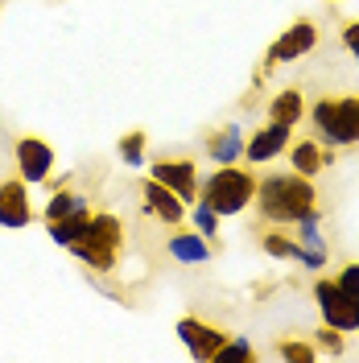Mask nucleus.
Masks as SVG:
<instances>
[{"mask_svg": "<svg viewBox=\"0 0 359 363\" xmlns=\"http://www.w3.org/2000/svg\"><path fill=\"white\" fill-rule=\"evenodd\" d=\"M256 211L265 223H277V227H289L297 223L306 211H314L318 203V190H314V178H302V174H265L256 178Z\"/></svg>", "mask_w": 359, "mask_h": 363, "instance_id": "obj_1", "label": "nucleus"}, {"mask_svg": "<svg viewBox=\"0 0 359 363\" xmlns=\"http://www.w3.org/2000/svg\"><path fill=\"white\" fill-rule=\"evenodd\" d=\"M314 136L326 149H351L359 145V95H322L310 108Z\"/></svg>", "mask_w": 359, "mask_h": 363, "instance_id": "obj_2", "label": "nucleus"}, {"mask_svg": "<svg viewBox=\"0 0 359 363\" xmlns=\"http://www.w3.org/2000/svg\"><path fill=\"white\" fill-rule=\"evenodd\" d=\"M199 199L219 219H227V215H244L248 206H252V199H256V178L248 174V169H240V165H219L215 174H206V182L199 186Z\"/></svg>", "mask_w": 359, "mask_h": 363, "instance_id": "obj_3", "label": "nucleus"}, {"mask_svg": "<svg viewBox=\"0 0 359 363\" xmlns=\"http://www.w3.org/2000/svg\"><path fill=\"white\" fill-rule=\"evenodd\" d=\"M314 301H318V314H322L326 326H335L343 335H359V297L355 294H343L331 277H318Z\"/></svg>", "mask_w": 359, "mask_h": 363, "instance_id": "obj_4", "label": "nucleus"}, {"mask_svg": "<svg viewBox=\"0 0 359 363\" xmlns=\"http://www.w3.org/2000/svg\"><path fill=\"white\" fill-rule=\"evenodd\" d=\"M318 45V25L314 21H293L277 42L269 45V54H265V67H285V62H302L306 54H314Z\"/></svg>", "mask_w": 359, "mask_h": 363, "instance_id": "obj_5", "label": "nucleus"}, {"mask_svg": "<svg viewBox=\"0 0 359 363\" xmlns=\"http://www.w3.org/2000/svg\"><path fill=\"white\" fill-rule=\"evenodd\" d=\"M149 178H158L161 186H170L182 203H199V165L190 157H161L153 161Z\"/></svg>", "mask_w": 359, "mask_h": 363, "instance_id": "obj_6", "label": "nucleus"}, {"mask_svg": "<svg viewBox=\"0 0 359 363\" xmlns=\"http://www.w3.org/2000/svg\"><path fill=\"white\" fill-rule=\"evenodd\" d=\"M289 140H293V128L289 124H260L256 133L244 140V157L248 165H269V161H277L285 149H289Z\"/></svg>", "mask_w": 359, "mask_h": 363, "instance_id": "obj_7", "label": "nucleus"}, {"mask_svg": "<svg viewBox=\"0 0 359 363\" xmlns=\"http://www.w3.org/2000/svg\"><path fill=\"white\" fill-rule=\"evenodd\" d=\"M178 339L186 342V351H190L194 359L211 363L215 355H219V347L227 342V330L211 326V322H202V318H182L178 322Z\"/></svg>", "mask_w": 359, "mask_h": 363, "instance_id": "obj_8", "label": "nucleus"}, {"mask_svg": "<svg viewBox=\"0 0 359 363\" xmlns=\"http://www.w3.org/2000/svg\"><path fill=\"white\" fill-rule=\"evenodd\" d=\"M13 157H17V174L25 182H33V186H42L50 178V169H54V149L45 145L42 136H21Z\"/></svg>", "mask_w": 359, "mask_h": 363, "instance_id": "obj_9", "label": "nucleus"}, {"mask_svg": "<svg viewBox=\"0 0 359 363\" xmlns=\"http://www.w3.org/2000/svg\"><path fill=\"white\" fill-rule=\"evenodd\" d=\"M33 223V206H29V182L25 178H9L0 182V227L21 231Z\"/></svg>", "mask_w": 359, "mask_h": 363, "instance_id": "obj_10", "label": "nucleus"}, {"mask_svg": "<svg viewBox=\"0 0 359 363\" xmlns=\"http://www.w3.org/2000/svg\"><path fill=\"white\" fill-rule=\"evenodd\" d=\"M140 199H145V211H149L158 223H165V227H178L182 219H186V203H182L170 186H161L158 178L140 182Z\"/></svg>", "mask_w": 359, "mask_h": 363, "instance_id": "obj_11", "label": "nucleus"}, {"mask_svg": "<svg viewBox=\"0 0 359 363\" xmlns=\"http://www.w3.org/2000/svg\"><path fill=\"white\" fill-rule=\"evenodd\" d=\"M289 165L293 174H302V178H318L322 169H331L335 165V149H326L318 136H306V140H289Z\"/></svg>", "mask_w": 359, "mask_h": 363, "instance_id": "obj_12", "label": "nucleus"}, {"mask_svg": "<svg viewBox=\"0 0 359 363\" xmlns=\"http://www.w3.org/2000/svg\"><path fill=\"white\" fill-rule=\"evenodd\" d=\"M165 256L170 260H178V264H206L211 256H215V240H206V235H199L194 227L190 231H174L170 235V244H165Z\"/></svg>", "mask_w": 359, "mask_h": 363, "instance_id": "obj_13", "label": "nucleus"}, {"mask_svg": "<svg viewBox=\"0 0 359 363\" xmlns=\"http://www.w3.org/2000/svg\"><path fill=\"white\" fill-rule=\"evenodd\" d=\"M244 140H248V136L240 133L236 124L215 128V133L206 136V157L215 161V165H236V161L244 157Z\"/></svg>", "mask_w": 359, "mask_h": 363, "instance_id": "obj_14", "label": "nucleus"}, {"mask_svg": "<svg viewBox=\"0 0 359 363\" xmlns=\"http://www.w3.org/2000/svg\"><path fill=\"white\" fill-rule=\"evenodd\" d=\"M302 116H306V95H302L297 87L277 91V95H272V104H269V120L272 124H289V128H297Z\"/></svg>", "mask_w": 359, "mask_h": 363, "instance_id": "obj_15", "label": "nucleus"}, {"mask_svg": "<svg viewBox=\"0 0 359 363\" xmlns=\"http://www.w3.org/2000/svg\"><path fill=\"white\" fill-rule=\"evenodd\" d=\"M70 215H91V203L83 194H74V190H54L50 194V203L42 206V219L45 223H54V219H70Z\"/></svg>", "mask_w": 359, "mask_h": 363, "instance_id": "obj_16", "label": "nucleus"}, {"mask_svg": "<svg viewBox=\"0 0 359 363\" xmlns=\"http://www.w3.org/2000/svg\"><path fill=\"white\" fill-rule=\"evenodd\" d=\"M70 252H74L87 269L99 272V277H108V272L116 269V256H120L116 248H108V244H95V240H87V235H83L79 244H70Z\"/></svg>", "mask_w": 359, "mask_h": 363, "instance_id": "obj_17", "label": "nucleus"}, {"mask_svg": "<svg viewBox=\"0 0 359 363\" xmlns=\"http://www.w3.org/2000/svg\"><path fill=\"white\" fill-rule=\"evenodd\" d=\"M87 240H95V244H108V248H124V223L116 219V215H108V211H91V219H87Z\"/></svg>", "mask_w": 359, "mask_h": 363, "instance_id": "obj_18", "label": "nucleus"}, {"mask_svg": "<svg viewBox=\"0 0 359 363\" xmlns=\"http://www.w3.org/2000/svg\"><path fill=\"white\" fill-rule=\"evenodd\" d=\"M87 219H91V215H70V219H54V223H45V231H50V240H54L58 248H70V244H79V240L87 235Z\"/></svg>", "mask_w": 359, "mask_h": 363, "instance_id": "obj_19", "label": "nucleus"}, {"mask_svg": "<svg viewBox=\"0 0 359 363\" xmlns=\"http://www.w3.org/2000/svg\"><path fill=\"white\" fill-rule=\"evenodd\" d=\"M145 145H149V136L140 133V128H133V133L120 136V145H116V157L124 161L128 169H140V165H145Z\"/></svg>", "mask_w": 359, "mask_h": 363, "instance_id": "obj_20", "label": "nucleus"}, {"mask_svg": "<svg viewBox=\"0 0 359 363\" xmlns=\"http://www.w3.org/2000/svg\"><path fill=\"white\" fill-rule=\"evenodd\" d=\"M252 359H256V351H252L248 335H227V342L219 347V355L211 363H252Z\"/></svg>", "mask_w": 359, "mask_h": 363, "instance_id": "obj_21", "label": "nucleus"}, {"mask_svg": "<svg viewBox=\"0 0 359 363\" xmlns=\"http://www.w3.org/2000/svg\"><path fill=\"white\" fill-rule=\"evenodd\" d=\"M190 223H194V231H199V235H206V240H219V215L202 203V199L190 206Z\"/></svg>", "mask_w": 359, "mask_h": 363, "instance_id": "obj_22", "label": "nucleus"}, {"mask_svg": "<svg viewBox=\"0 0 359 363\" xmlns=\"http://www.w3.org/2000/svg\"><path fill=\"white\" fill-rule=\"evenodd\" d=\"M260 248H265V256H272V260H293L297 240H293V235H285V231H265Z\"/></svg>", "mask_w": 359, "mask_h": 363, "instance_id": "obj_23", "label": "nucleus"}, {"mask_svg": "<svg viewBox=\"0 0 359 363\" xmlns=\"http://www.w3.org/2000/svg\"><path fill=\"white\" fill-rule=\"evenodd\" d=\"M293 264H297V269H306V272H322L326 264H331V252L297 244V248H293Z\"/></svg>", "mask_w": 359, "mask_h": 363, "instance_id": "obj_24", "label": "nucleus"}, {"mask_svg": "<svg viewBox=\"0 0 359 363\" xmlns=\"http://www.w3.org/2000/svg\"><path fill=\"white\" fill-rule=\"evenodd\" d=\"M277 355L285 363H314L318 359V347L314 342H293V339H285L281 347H277Z\"/></svg>", "mask_w": 359, "mask_h": 363, "instance_id": "obj_25", "label": "nucleus"}, {"mask_svg": "<svg viewBox=\"0 0 359 363\" xmlns=\"http://www.w3.org/2000/svg\"><path fill=\"white\" fill-rule=\"evenodd\" d=\"M335 285L343 289V294H355V297H359V260H347V264L338 269Z\"/></svg>", "mask_w": 359, "mask_h": 363, "instance_id": "obj_26", "label": "nucleus"}, {"mask_svg": "<svg viewBox=\"0 0 359 363\" xmlns=\"http://www.w3.org/2000/svg\"><path fill=\"white\" fill-rule=\"evenodd\" d=\"M318 351H326V355H343V330H335V326L322 322V330H318Z\"/></svg>", "mask_w": 359, "mask_h": 363, "instance_id": "obj_27", "label": "nucleus"}, {"mask_svg": "<svg viewBox=\"0 0 359 363\" xmlns=\"http://www.w3.org/2000/svg\"><path fill=\"white\" fill-rule=\"evenodd\" d=\"M343 50L359 62V21H347L343 25Z\"/></svg>", "mask_w": 359, "mask_h": 363, "instance_id": "obj_28", "label": "nucleus"}, {"mask_svg": "<svg viewBox=\"0 0 359 363\" xmlns=\"http://www.w3.org/2000/svg\"><path fill=\"white\" fill-rule=\"evenodd\" d=\"M45 186H50V190H67V186H70V174H62V178H45Z\"/></svg>", "mask_w": 359, "mask_h": 363, "instance_id": "obj_29", "label": "nucleus"}]
</instances>
